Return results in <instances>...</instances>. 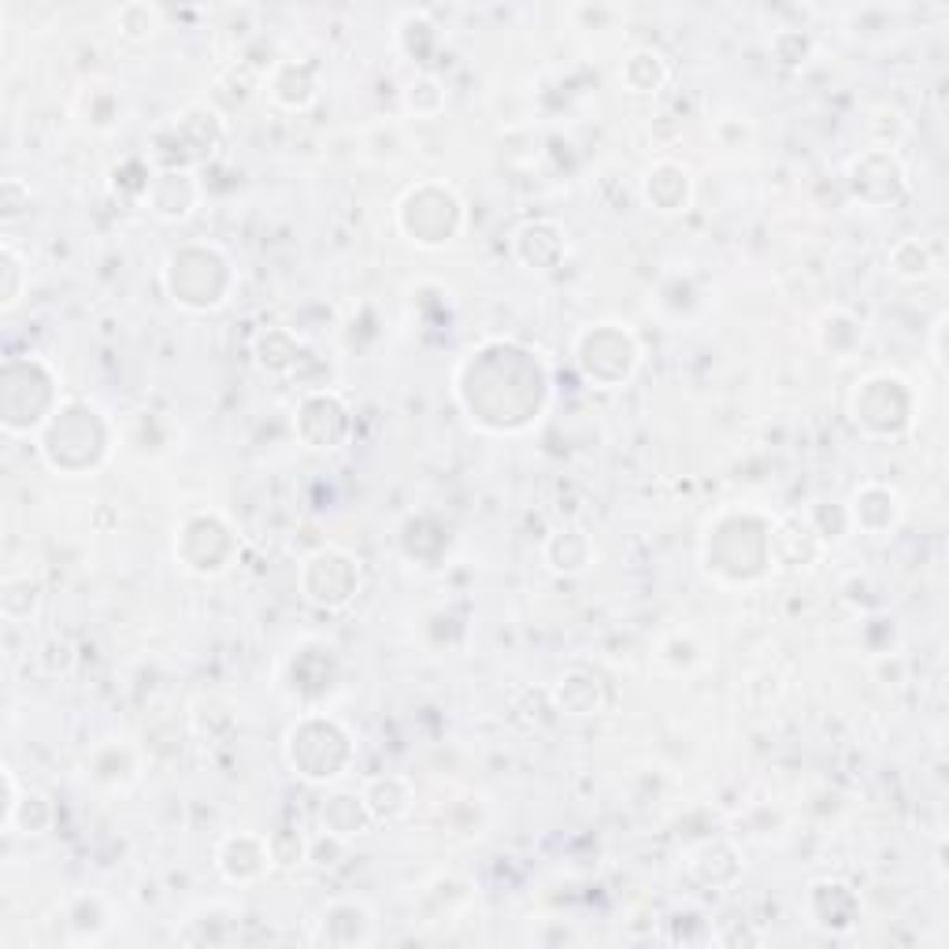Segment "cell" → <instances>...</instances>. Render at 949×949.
<instances>
[{"instance_id":"cell-1","label":"cell","mask_w":949,"mask_h":949,"mask_svg":"<svg viewBox=\"0 0 949 949\" xmlns=\"http://www.w3.org/2000/svg\"><path fill=\"white\" fill-rule=\"evenodd\" d=\"M305 564H312L323 575H305V597L312 605H323V609H341L349 605L360 590V560H353L349 553L341 549H323L316 557H308Z\"/></svg>"},{"instance_id":"cell-3","label":"cell","mask_w":949,"mask_h":949,"mask_svg":"<svg viewBox=\"0 0 949 949\" xmlns=\"http://www.w3.org/2000/svg\"><path fill=\"white\" fill-rule=\"evenodd\" d=\"M553 541H557V546H564L560 557H549V568H553V571L579 575V571L590 568V541H586L582 530H557V538H553Z\"/></svg>"},{"instance_id":"cell-2","label":"cell","mask_w":949,"mask_h":949,"mask_svg":"<svg viewBox=\"0 0 949 949\" xmlns=\"http://www.w3.org/2000/svg\"><path fill=\"white\" fill-rule=\"evenodd\" d=\"M620 79L631 93H657L660 85L668 82V63L653 49H635L631 56L623 60Z\"/></svg>"},{"instance_id":"cell-4","label":"cell","mask_w":949,"mask_h":949,"mask_svg":"<svg viewBox=\"0 0 949 949\" xmlns=\"http://www.w3.org/2000/svg\"><path fill=\"white\" fill-rule=\"evenodd\" d=\"M0 260H4V312H12V308L19 305V297H23V260H19L16 245L4 241L0 245Z\"/></svg>"}]
</instances>
